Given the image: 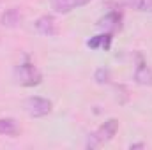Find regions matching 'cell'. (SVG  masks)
I'll use <instances>...</instances> for the list:
<instances>
[{
  "mask_svg": "<svg viewBox=\"0 0 152 150\" xmlns=\"http://www.w3.org/2000/svg\"><path fill=\"white\" fill-rule=\"evenodd\" d=\"M87 46L90 48V50H110V46H112V34L110 32H104V34H99V36H96V37L88 39L87 41Z\"/></svg>",
  "mask_w": 152,
  "mask_h": 150,
  "instance_id": "cell-9",
  "label": "cell"
},
{
  "mask_svg": "<svg viewBox=\"0 0 152 150\" xmlns=\"http://www.w3.org/2000/svg\"><path fill=\"white\" fill-rule=\"evenodd\" d=\"M122 5L133 9V11H140V12H152V0H120Z\"/></svg>",
  "mask_w": 152,
  "mask_h": 150,
  "instance_id": "cell-11",
  "label": "cell"
},
{
  "mask_svg": "<svg viewBox=\"0 0 152 150\" xmlns=\"http://www.w3.org/2000/svg\"><path fill=\"white\" fill-rule=\"evenodd\" d=\"M134 81L138 85H145V87L152 85V71L142 57H138V64H136V69H134Z\"/></svg>",
  "mask_w": 152,
  "mask_h": 150,
  "instance_id": "cell-5",
  "label": "cell"
},
{
  "mask_svg": "<svg viewBox=\"0 0 152 150\" xmlns=\"http://www.w3.org/2000/svg\"><path fill=\"white\" fill-rule=\"evenodd\" d=\"M94 79H96L99 85L108 83V81H110V71H108V69H104V67L97 69V71H96V74H94Z\"/></svg>",
  "mask_w": 152,
  "mask_h": 150,
  "instance_id": "cell-12",
  "label": "cell"
},
{
  "mask_svg": "<svg viewBox=\"0 0 152 150\" xmlns=\"http://www.w3.org/2000/svg\"><path fill=\"white\" fill-rule=\"evenodd\" d=\"M118 131V122L115 118L106 120L97 131H94L92 134H88V140H87V149H97L104 143H108Z\"/></svg>",
  "mask_w": 152,
  "mask_h": 150,
  "instance_id": "cell-1",
  "label": "cell"
},
{
  "mask_svg": "<svg viewBox=\"0 0 152 150\" xmlns=\"http://www.w3.org/2000/svg\"><path fill=\"white\" fill-rule=\"evenodd\" d=\"M145 145L143 143H134V145H131V149H143Z\"/></svg>",
  "mask_w": 152,
  "mask_h": 150,
  "instance_id": "cell-13",
  "label": "cell"
},
{
  "mask_svg": "<svg viewBox=\"0 0 152 150\" xmlns=\"http://www.w3.org/2000/svg\"><path fill=\"white\" fill-rule=\"evenodd\" d=\"M34 27H36L37 34L46 36V37H53V36H57V34H58L57 20H55L53 16H50V14H44V16L37 18V20H36V23H34Z\"/></svg>",
  "mask_w": 152,
  "mask_h": 150,
  "instance_id": "cell-4",
  "label": "cell"
},
{
  "mask_svg": "<svg viewBox=\"0 0 152 150\" xmlns=\"http://www.w3.org/2000/svg\"><path fill=\"white\" fill-rule=\"evenodd\" d=\"M14 78H16V81H18L21 87H36V85L41 83V79H42L39 69L28 60V58H25L20 66H16V69H14Z\"/></svg>",
  "mask_w": 152,
  "mask_h": 150,
  "instance_id": "cell-2",
  "label": "cell"
},
{
  "mask_svg": "<svg viewBox=\"0 0 152 150\" xmlns=\"http://www.w3.org/2000/svg\"><path fill=\"white\" fill-rule=\"evenodd\" d=\"M120 14L117 12V11H112V12H108V14H104L99 21H97V27L99 28H103L104 32H115L117 28H120Z\"/></svg>",
  "mask_w": 152,
  "mask_h": 150,
  "instance_id": "cell-8",
  "label": "cell"
},
{
  "mask_svg": "<svg viewBox=\"0 0 152 150\" xmlns=\"http://www.w3.org/2000/svg\"><path fill=\"white\" fill-rule=\"evenodd\" d=\"M20 133V127H18V122L11 117L7 118H0V134H5V136H16Z\"/></svg>",
  "mask_w": 152,
  "mask_h": 150,
  "instance_id": "cell-10",
  "label": "cell"
},
{
  "mask_svg": "<svg viewBox=\"0 0 152 150\" xmlns=\"http://www.w3.org/2000/svg\"><path fill=\"white\" fill-rule=\"evenodd\" d=\"M23 21V14L20 9L12 7V9H7L2 16H0V25L2 27H7V28H16L20 27Z\"/></svg>",
  "mask_w": 152,
  "mask_h": 150,
  "instance_id": "cell-7",
  "label": "cell"
},
{
  "mask_svg": "<svg viewBox=\"0 0 152 150\" xmlns=\"http://www.w3.org/2000/svg\"><path fill=\"white\" fill-rule=\"evenodd\" d=\"M51 108H53L51 101H48L44 97H39V95H32V97H28L25 101V110L34 118H42V117L50 115Z\"/></svg>",
  "mask_w": 152,
  "mask_h": 150,
  "instance_id": "cell-3",
  "label": "cell"
},
{
  "mask_svg": "<svg viewBox=\"0 0 152 150\" xmlns=\"http://www.w3.org/2000/svg\"><path fill=\"white\" fill-rule=\"evenodd\" d=\"M90 0H51V7L55 12L58 14H67L71 11H75L78 7L87 5Z\"/></svg>",
  "mask_w": 152,
  "mask_h": 150,
  "instance_id": "cell-6",
  "label": "cell"
}]
</instances>
